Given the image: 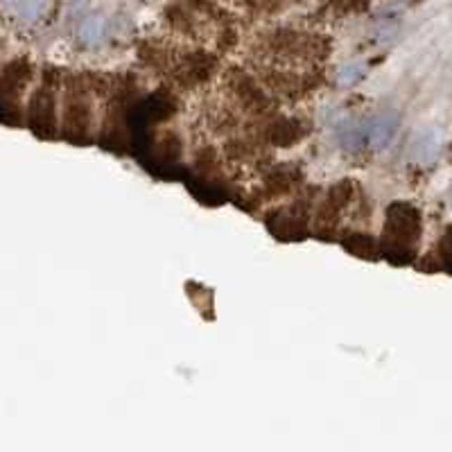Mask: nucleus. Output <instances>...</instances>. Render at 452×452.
<instances>
[{
  "instance_id": "f257e3e1",
  "label": "nucleus",
  "mask_w": 452,
  "mask_h": 452,
  "mask_svg": "<svg viewBox=\"0 0 452 452\" xmlns=\"http://www.w3.org/2000/svg\"><path fill=\"white\" fill-rule=\"evenodd\" d=\"M32 80V66L27 59L9 61L0 75V123H20V98Z\"/></svg>"
},
{
  "instance_id": "f03ea898",
  "label": "nucleus",
  "mask_w": 452,
  "mask_h": 452,
  "mask_svg": "<svg viewBox=\"0 0 452 452\" xmlns=\"http://www.w3.org/2000/svg\"><path fill=\"white\" fill-rule=\"evenodd\" d=\"M55 70H46V75L41 77V84L34 93V98L30 102V127L32 132L50 138L57 129V89L59 80L57 75H52Z\"/></svg>"
},
{
  "instance_id": "7ed1b4c3",
  "label": "nucleus",
  "mask_w": 452,
  "mask_h": 452,
  "mask_svg": "<svg viewBox=\"0 0 452 452\" xmlns=\"http://www.w3.org/2000/svg\"><path fill=\"white\" fill-rule=\"evenodd\" d=\"M394 123L389 118H378L375 123H369V127L364 129V141H367L371 147H384L387 143L391 141L394 136Z\"/></svg>"
},
{
  "instance_id": "20e7f679",
  "label": "nucleus",
  "mask_w": 452,
  "mask_h": 452,
  "mask_svg": "<svg viewBox=\"0 0 452 452\" xmlns=\"http://www.w3.org/2000/svg\"><path fill=\"white\" fill-rule=\"evenodd\" d=\"M102 34H104V20H102L100 16L89 18V20H86V23L82 25V30H80L82 41L89 43V46H95V43H100Z\"/></svg>"
}]
</instances>
